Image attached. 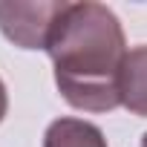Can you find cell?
Here are the masks:
<instances>
[{"label":"cell","instance_id":"obj_1","mask_svg":"<svg viewBox=\"0 0 147 147\" xmlns=\"http://www.w3.org/2000/svg\"><path fill=\"white\" fill-rule=\"evenodd\" d=\"M55 84L69 107L110 113L121 104L127 40L115 12L95 0L66 3L46 46Z\"/></svg>","mask_w":147,"mask_h":147},{"label":"cell","instance_id":"obj_2","mask_svg":"<svg viewBox=\"0 0 147 147\" xmlns=\"http://www.w3.org/2000/svg\"><path fill=\"white\" fill-rule=\"evenodd\" d=\"M63 9L66 0H38V3L0 0V32L20 49H46Z\"/></svg>","mask_w":147,"mask_h":147},{"label":"cell","instance_id":"obj_3","mask_svg":"<svg viewBox=\"0 0 147 147\" xmlns=\"http://www.w3.org/2000/svg\"><path fill=\"white\" fill-rule=\"evenodd\" d=\"M121 104L133 113L147 118V43L136 46L124 58L121 69Z\"/></svg>","mask_w":147,"mask_h":147},{"label":"cell","instance_id":"obj_4","mask_svg":"<svg viewBox=\"0 0 147 147\" xmlns=\"http://www.w3.org/2000/svg\"><path fill=\"white\" fill-rule=\"evenodd\" d=\"M43 147H107V138L84 118H58L46 127Z\"/></svg>","mask_w":147,"mask_h":147},{"label":"cell","instance_id":"obj_5","mask_svg":"<svg viewBox=\"0 0 147 147\" xmlns=\"http://www.w3.org/2000/svg\"><path fill=\"white\" fill-rule=\"evenodd\" d=\"M6 110H9V95H6V84L0 81V121H3Z\"/></svg>","mask_w":147,"mask_h":147},{"label":"cell","instance_id":"obj_6","mask_svg":"<svg viewBox=\"0 0 147 147\" xmlns=\"http://www.w3.org/2000/svg\"><path fill=\"white\" fill-rule=\"evenodd\" d=\"M141 147H147V133H144V138H141Z\"/></svg>","mask_w":147,"mask_h":147}]
</instances>
